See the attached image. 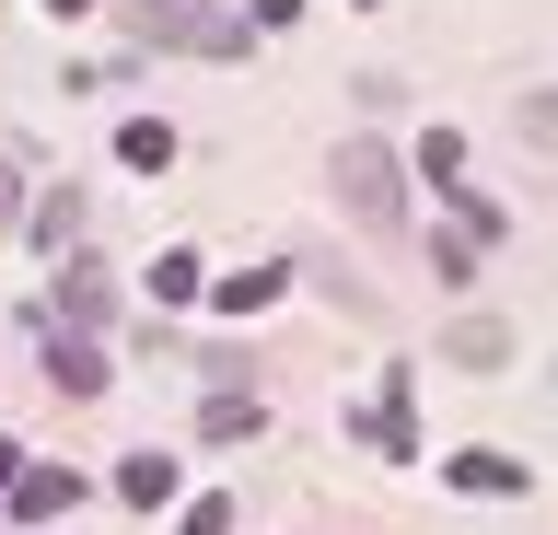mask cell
<instances>
[{"instance_id":"1","label":"cell","mask_w":558,"mask_h":535,"mask_svg":"<svg viewBox=\"0 0 558 535\" xmlns=\"http://www.w3.org/2000/svg\"><path fill=\"white\" fill-rule=\"evenodd\" d=\"M338 198L361 221H408V175H396V151H384L373 129H349V141H338Z\"/></svg>"},{"instance_id":"2","label":"cell","mask_w":558,"mask_h":535,"mask_svg":"<svg viewBox=\"0 0 558 535\" xmlns=\"http://www.w3.org/2000/svg\"><path fill=\"white\" fill-rule=\"evenodd\" d=\"M361 442H373V454H418V420H408V373H384V396L361 408Z\"/></svg>"},{"instance_id":"3","label":"cell","mask_w":558,"mask_h":535,"mask_svg":"<svg viewBox=\"0 0 558 535\" xmlns=\"http://www.w3.org/2000/svg\"><path fill=\"white\" fill-rule=\"evenodd\" d=\"M70 500H82V477H70V465H24V489H12V512H24V524H59Z\"/></svg>"},{"instance_id":"4","label":"cell","mask_w":558,"mask_h":535,"mask_svg":"<svg viewBox=\"0 0 558 535\" xmlns=\"http://www.w3.org/2000/svg\"><path fill=\"white\" fill-rule=\"evenodd\" d=\"M47 373H59L70 396H105V350L82 338V326H59V338H47Z\"/></svg>"},{"instance_id":"5","label":"cell","mask_w":558,"mask_h":535,"mask_svg":"<svg viewBox=\"0 0 558 535\" xmlns=\"http://www.w3.org/2000/svg\"><path fill=\"white\" fill-rule=\"evenodd\" d=\"M442 489H477V500H512V489H523V465H512V454H442Z\"/></svg>"},{"instance_id":"6","label":"cell","mask_w":558,"mask_h":535,"mask_svg":"<svg viewBox=\"0 0 558 535\" xmlns=\"http://www.w3.org/2000/svg\"><path fill=\"white\" fill-rule=\"evenodd\" d=\"M117 489H129L140 512H163V500H174V454H129V465H117Z\"/></svg>"},{"instance_id":"7","label":"cell","mask_w":558,"mask_h":535,"mask_svg":"<svg viewBox=\"0 0 558 535\" xmlns=\"http://www.w3.org/2000/svg\"><path fill=\"white\" fill-rule=\"evenodd\" d=\"M209 303H221V315H268V303H279V268H244V280H221Z\"/></svg>"},{"instance_id":"8","label":"cell","mask_w":558,"mask_h":535,"mask_svg":"<svg viewBox=\"0 0 558 535\" xmlns=\"http://www.w3.org/2000/svg\"><path fill=\"white\" fill-rule=\"evenodd\" d=\"M209 430H221V442H244V430H256V396H244L233 373H221V385H209Z\"/></svg>"},{"instance_id":"9","label":"cell","mask_w":558,"mask_h":535,"mask_svg":"<svg viewBox=\"0 0 558 535\" xmlns=\"http://www.w3.org/2000/svg\"><path fill=\"white\" fill-rule=\"evenodd\" d=\"M163 151H174V129H151V117H129V129H117V163H140V175H151Z\"/></svg>"},{"instance_id":"10","label":"cell","mask_w":558,"mask_h":535,"mask_svg":"<svg viewBox=\"0 0 558 535\" xmlns=\"http://www.w3.org/2000/svg\"><path fill=\"white\" fill-rule=\"evenodd\" d=\"M418 175L453 186V175H465V141H453V129H430V141H418Z\"/></svg>"},{"instance_id":"11","label":"cell","mask_w":558,"mask_h":535,"mask_svg":"<svg viewBox=\"0 0 558 535\" xmlns=\"http://www.w3.org/2000/svg\"><path fill=\"white\" fill-rule=\"evenodd\" d=\"M151 291H163V303H198L209 280H198V256H163V268H151Z\"/></svg>"},{"instance_id":"12","label":"cell","mask_w":558,"mask_h":535,"mask_svg":"<svg viewBox=\"0 0 558 535\" xmlns=\"http://www.w3.org/2000/svg\"><path fill=\"white\" fill-rule=\"evenodd\" d=\"M174 535H233V500H186V524Z\"/></svg>"},{"instance_id":"13","label":"cell","mask_w":558,"mask_h":535,"mask_svg":"<svg viewBox=\"0 0 558 535\" xmlns=\"http://www.w3.org/2000/svg\"><path fill=\"white\" fill-rule=\"evenodd\" d=\"M523 141H547V151H558V94H535V106H523Z\"/></svg>"},{"instance_id":"14","label":"cell","mask_w":558,"mask_h":535,"mask_svg":"<svg viewBox=\"0 0 558 535\" xmlns=\"http://www.w3.org/2000/svg\"><path fill=\"white\" fill-rule=\"evenodd\" d=\"M0 489H24V454H12V442H0Z\"/></svg>"},{"instance_id":"15","label":"cell","mask_w":558,"mask_h":535,"mask_svg":"<svg viewBox=\"0 0 558 535\" xmlns=\"http://www.w3.org/2000/svg\"><path fill=\"white\" fill-rule=\"evenodd\" d=\"M47 12H82V0H47Z\"/></svg>"}]
</instances>
